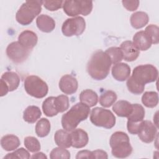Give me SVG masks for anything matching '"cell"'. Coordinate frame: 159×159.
I'll return each mask as SVG.
<instances>
[{
  "mask_svg": "<svg viewBox=\"0 0 159 159\" xmlns=\"http://www.w3.org/2000/svg\"><path fill=\"white\" fill-rule=\"evenodd\" d=\"M112 63L109 56L102 50L96 51L87 64V71L96 80H102L109 73Z\"/></svg>",
  "mask_w": 159,
  "mask_h": 159,
  "instance_id": "obj_1",
  "label": "cell"
},
{
  "mask_svg": "<svg viewBox=\"0 0 159 159\" xmlns=\"http://www.w3.org/2000/svg\"><path fill=\"white\" fill-rule=\"evenodd\" d=\"M90 112L89 107L82 102H78L61 117V125L63 129L70 132L75 130L78 124L86 120Z\"/></svg>",
  "mask_w": 159,
  "mask_h": 159,
  "instance_id": "obj_2",
  "label": "cell"
},
{
  "mask_svg": "<svg viewBox=\"0 0 159 159\" xmlns=\"http://www.w3.org/2000/svg\"><path fill=\"white\" fill-rule=\"evenodd\" d=\"M109 144L112 148V154L114 157L126 158L132 152L129 137L125 132L121 131L114 132L110 138Z\"/></svg>",
  "mask_w": 159,
  "mask_h": 159,
  "instance_id": "obj_3",
  "label": "cell"
},
{
  "mask_svg": "<svg viewBox=\"0 0 159 159\" xmlns=\"http://www.w3.org/2000/svg\"><path fill=\"white\" fill-rule=\"evenodd\" d=\"M43 1H26L16 14V19L22 25H29L42 11Z\"/></svg>",
  "mask_w": 159,
  "mask_h": 159,
  "instance_id": "obj_4",
  "label": "cell"
},
{
  "mask_svg": "<svg viewBox=\"0 0 159 159\" xmlns=\"http://www.w3.org/2000/svg\"><path fill=\"white\" fill-rule=\"evenodd\" d=\"M157 68L152 65H141L134 68L131 76L132 78L140 85L155 81L158 78Z\"/></svg>",
  "mask_w": 159,
  "mask_h": 159,
  "instance_id": "obj_5",
  "label": "cell"
},
{
  "mask_svg": "<svg viewBox=\"0 0 159 159\" xmlns=\"http://www.w3.org/2000/svg\"><path fill=\"white\" fill-rule=\"evenodd\" d=\"M24 88L26 93L35 98H43L48 93L47 84L40 77L30 75L24 80Z\"/></svg>",
  "mask_w": 159,
  "mask_h": 159,
  "instance_id": "obj_6",
  "label": "cell"
},
{
  "mask_svg": "<svg viewBox=\"0 0 159 159\" xmlns=\"http://www.w3.org/2000/svg\"><path fill=\"white\" fill-rule=\"evenodd\" d=\"M90 120L94 125L106 129H111L116 124V117L112 112L108 109L99 107L92 109Z\"/></svg>",
  "mask_w": 159,
  "mask_h": 159,
  "instance_id": "obj_7",
  "label": "cell"
},
{
  "mask_svg": "<svg viewBox=\"0 0 159 159\" xmlns=\"http://www.w3.org/2000/svg\"><path fill=\"white\" fill-rule=\"evenodd\" d=\"M86 29V22L80 16L68 18L63 23L61 32L65 36L72 37L81 35Z\"/></svg>",
  "mask_w": 159,
  "mask_h": 159,
  "instance_id": "obj_8",
  "label": "cell"
},
{
  "mask_svg": "<svg viewBox=\"0 0 159 159\" xmlns=\"http://www.w3.org/2000/svg\"><path fill=\"white\" fill-rule=\"evenodd\" d=\"M30 50L24 48L17 42L10 43L6 48V55L8 58L16 63L24 61L29 55Z\"/></svg>",
  "mask_w": 159,
  "mask_h": 159,
  "instance_id": "obj_9",
  "label": "cell"
},
{
  "mask_svg": "<svg viewBox=\"0 0 159 159\" xmlns=\"http://www.w3.org/2000/svg\"><path fill=\"white\" fill-rule=\"evenodd\" d=\"M138 135L143 142L151 143L157 135V127L151 121L143 120Z\"/></svg>",
  "mask_w": 159,
  "mask_h": 159,
  "instance_id": "obj_10",
  "label": "cell"
},
{
  "mask_svg": "<svg viewBox=\"0 0 159 159\" xmlns=\"http://www.w3.org/2000/svg\"><path fill=\"white\" fill-rule=\"evenodd\" d=\"M60 89L66 94H72L76 92L78 87V81L71 75H65L59 81Z\"/></svg>",
  "mask_w": 159,
  "mask_h": 159,
  "instance_id": "obj_11",
  "label": "cell"
},
{
  "mask_svg": "<svg viewBox=\"0 0 159 159\" xmlns=\"http://www.w3.org/2000/svg\"><path fill=\"white\" fill-rule=\"evenodd\" d=\"M120 48L122 52L123 59L127 61L135 60L140 54V50L130 40H126L120 44Z\"/></svg>",
  "mask_w": 159,
  "mask_h": 159,
  "instance_id": "obj_12",
  "label": "cell"
},
{
  "mask_svg": "<svg viewBox=\"0 0 159 159\" xmlns=\"http://www.w3.org/2000/svg\"><path fill=\"white\" fill-rule=\"evenodd\" d=\"M71 135V147L76 148L84 147L88 143L89 137L87 132L81 129L73 130Z\"/></svg>",
  "mask_w": 159,
  "mask_h": 159,
  "instance_id": "obj_13",
  "label": "cell"
},
{
  "mask_svg": "<svg viewBox=\"0 0 159 159\" xmlns=\"http://www.w3.org/2000/svg\"><path fill=\"white\" fill-rule=\"evenodd\" d=\"M38 41L37 35L35 32L29 30L22 32L18 37V42L27 50H32Z\"/></svg>",
  "mask_w": 159,
  "mask_h": 159,
  "instance_id": "obj_14",
  "label": "cell"
},
{
  "mask_svg": "<svg viewBox=\"0 0 159 159\" xmlns=\"http://www.w3.org/2000/svg\"><path fill=\"white\" fill-rule=\"evenodd\" d=\"M111 73L113 78L119 81H124L129 78L130 67L125 63H118L112 68Z\"/></svg>",
  "mask_w": 159,
  "mask_h": 159,
  "instance_id": "obj_15",
  "label": "cell"
},
{
  "mask_svg": "<svg viewBox=\"0 0 159 159\" xmlns=\"http://www.w3.org/2000/svg\"><path fill=\"white\" fill-rule=\"evenodd\" d=\"M133 43L139 50L145 51L151 47L152 40L143 30L137 32L133 37Z\"/></svg>",
  "mask_w": 159,
  "mask_h": 159,
  "instance_id": "obj_16",
  "label": "cell"
},
{
  "mask_svg": "<svg viewBox=\"0 0 159 159\" xmlns=\"http://www.w3.org/2000/svg\"><path fill=\"white\" fill-rule=\"evenodd\" d=\"M36 24L40 30L46 33L52 32L55 28V22L53 19L46 14L39 16L36 20Z\"/></svg>",
  "mask_w": 159,
  "mask_h": 159,
  "instance_id": "obj_17",
  "label": "cell"
},
{
  "mask_svg": "<svg viewBox=\"0 0 159 159\" xmlns=\"http://www.w3.org/2000/svg\"><path fill=\"white\" fill-rule=\"evenodd\" d=\"M64 12L68 16L77 17L81 14V0H66L63 4Z\"/></svg>",
  "mask_w": 159,
  "mask_h": 159,
  "instance_id": "obj_18",
  "label": "cell"
},
{
  "mask_svg": "<svg viewBox=\"0 0 159 159\" xmlns=\"http://www.w3.org/2000/svg\"><path fill=\"white\" fill-rule=\"evenodd\" d=\"M133 104L127 101L120 100L116 102L112 106L113 111L119 117H127L131 114Z\"/></svg>",
  "mask_w": 159,
  "mask_h": 159,
  "instance_id": "obj_19",
  "label": "cell"
},
{
  "mask_svg": "<svg viewBox=\"0 0 159 159\" xmlns=\"http://www.w3.org/2000/svg\"><path fill=\"white\" fill-rule=\"evenodd\" d=\"M149 20L148 14L142 11H137L133 13L130 18V24L132 27L139 29L146 25Z\"/></svg>",
  "mask_w": 159,
  "mask_h": 159,
  "instance_id": "obj_20",
  "label": "cell"
},
{
  "mask_svg": "<svg viewBox=\"0 0 159 159\" xmlns=\"http://www.w3.org/2000/svg\"><path fill=\"white\" fill-rule=\"evenodd\" d=\"M55 143L60 147L66 148L71 147V135L65 129H60L56 131L54 135Z\"/></svg>",
  "mask_w": 159,
  "mask_h": 159,
  "instance_id": "obj_21",
  "label": "cell"
},
{
  "mask_svg": "<svg viewBox=\"0 0 159 159\" xmlns=\"http://www.w3.org/2000/svg\"><path fill=\"white\" fill-rule=\"evenodd\" d=\"M19 139L14 135L7 134L3 136L1 139V145L6 151H12L17 149L20 145Z\"/></svg>",
  "mask_w": 159,
  "mask_h": 159,
  "instance_id": "obj_22",
  "label": "cell"
},
{
  "mask_svg": "<svg viewBox=\"0 0 159 159\" xmlns=\"http://www.w3.org/2000/svg\"><path fill=\"white\" fill-rule=\"evenodd\" d=\"M1 79L7 85L9 91L16 90L20 84V78L19 75L14 71H6L4 73Z\"/></svg>",
  "mask_w": 159,
  "mask_h": 159,
  "instance_id": "obj_23",
  "label": "cell"
},
{
  "mask_svg": "<svg viewBox=\"0 0 159 159\" xmlns=\"http://www.w3.org/2000/svg\"><path fill=\"white\" fill-rule=\"evenodd\" d=\"M80 102L90 107H93L97 104L98 96L97 93L92 89H87L81 92L80 94Z\"/></svg>",
  "mask_w": 159,
  "mask_h": 159,
  "instance_id": "obj_24",
  "label": "cell"
},
{
  "mask_svg": "<svg viewBox=\"0 0 159 159\" xmlns=\"http://www.w3.org/2000/svg\"><path fill=\"white\" fill-rule=\"evenodd\" d=\"M42 115V112L40 108L36 106H28L23 113L24 120L29 123H35Z\"/></svg>",
  "mask_w": 159,
  "mask_h": 159,
  "instance_id": "obj_25",
  "label": "cell"
},
{
  "mask_svg": "<svg viewBox=\"0 0 159 159\" xmlns=\"http://www.w3.org/2000/svg\"><path fill=\"white\" fill-rule=\"evenodd\" d=\"M133 109L131 114L127 117V122L137 123L143 120L145 117V109L143 106L139 104H132Z\"/></svg>",
  "mask_w": 159,
  "mask_h": 159,
  "instance_id": "obj_26",
  "label": "cell"
},
{
  "mask_svg": "<svg viewBox=\"0 0 159 159\" xmlns=\"http://www.w3.org/2000/svg\"><path fill=\"white\" fill-rule=\"evenodd\" d=\"M54 96H50L46 98L42 103V110L43 113L47 117H53L58 113L55 104Z\"/></svg>",
  "mask_w": 159,
  "mask_h": 159,
  "instance_id": "obj_27",
  "label": "cell"
},
{
  "mask_svg": "<svg viewBox=\"0 0 159 159\" xmlns=\"http://www.w3.org/2000/svg\"><path fill=\"white\" fill-rule=\"evenodd\" d=\"M51 129L50 122L46 118L40 119L35 125V133L39 137H44L48 135Z\"/></svg>",
  "mask_w": 159,
  "mask_h": 159,
  "instance_id": "obj_28",
  "label": "cell"
},
{
  "mask_svg": "<svg viewBox=\"0 0 159 159\" xmlns=\"http://www.w3.org/2000/svg\"><path fill=\"white\" fill-rule=\"evenodd\" d=\"M142 102L147 107L152 108L157 106L158 95L155 91H146L142 96Z\"/></svg>",
  "mask_w": 159,
  "mask_h": 159,
  "instance_id": "obj_29",
  "label": "cell"
},
{
  "mask_svg": "<svg viewBox=\"0 0 159 159\" xmlns=\"http://www.w3.org/2000/svg\"><path fill=\"white\" fill-rule=\"evenodd\" d=\"M117 99V94L113 91H106L99 97V103L104 107L111 106Z\"/></svg>",
  "mask_w": 159,
  "mask_h": 159,
  "instance_id": "obj_30",
  "label": "cell"
},
{
  "mask_svg": "<svg viewBox=\"0 0 159 159\" xmlns=\"http://www.w3.org/2000/svg\"><path fill=\"white\" fill-rule=\"evenodd\" d=\"M106 53L109 56L112 64H116L121 61L123 59L122 52L120 47H112L107 48L105 51Z\"/></svg>",
  "mask_w": 159,
  "mask_h": 159,
  "instance_id": "obj_31",
  "label": "cell"
},
{
  "mask_svg": "<svg viewBox=\"0 0 159 159\" xmlns=\"http://www.w3.org/2000/svg\"><path fill=\"white\" fill-rule=\"evenodd\" d=\"M55 104L58 113L63 112L69 107V98L66 95H59L55 98Z\"/></svg>",
  "mask_w": 159,
  "mask_h": 159,
  "instance_id": "obj_32",
  "label": "cell"
},
{
  "mask_svg": "<svg viewBox=\"0 0 159 159\" xmlns=\"http://www.w3.org/2000/svg\"><path fill=\"white\" fill-rule=\"evenodd\" d=\"M24 143L25 148L30 152L34 153L40 150V143L38 139L34 137H26L24 139Z\"/></svg>",
  "mask_w": 159,
  "mask_h": 159,
  "instance_id": "obj_33",
  "label": "cell"
},
{
  "mask_svg": "<svg viewBox=\"0 0 159 159\" xmlns=\"http://www.w3.org/2000/svg\"><path fill=\"white\" fill-rule=\"evenodd\" d=\"M70 152L60 147L54 148L50 153V158L51 159H70Z\"/></svg>",
  "mask_w": 159,
  "mask_h": 159,
  "instance_id": "obj_34",
  "label": "cell"
},
{
  "mask_svg": "<svg viewBox=\"0 0 159 159\" xmlns=\"http://www.w3.org/2000/svg\"><path fill=\"white\" fill-rule=\"evenodd\" d=\"M146 34L149 36L153 44H157L159 42V29L154 24L148 25L145 30Z\"/></svg>",
  "mask_w": 159,
  "mask_h": 159,
  "instance_id": "obj_35",
  "label": "cell"
},
{
  "mask_svg": "<svg viewBox=\"0 0 159 159\" xmlns=\"http://www.w3.org/2000/svg\"><path fill=\"white\" fill-rule=\"evenodd\" d=\"M126 84H127V87L129 91L134 94H142L144 91L145 86L140 85L139 83H137V82H135L132 78L131 76L127 79Z\"/></svg>",
  "mask_w": 159,
  "mask_h": 159,
  "instance_id": "obj_36",
  "label": "cell"
},
{
  "mask_svg": "<svg viewBox=\"0 0 159 159\" xmlns=\"http://www.w3.org/2000/svg\"><path fill=\"white\" fill-rule=\"evenodd\" d=\"M30 156L29 152L25 148L21 147L17 149L12 153H7L4 157V159H14V158H22V159H28L30 158Z\"/></svg>",
  "mask_w": 159,
  "mask_h": 159,
  "instance_id": "obj_37",
  "label": "cell"
},
{
  "mask_svg": "<svg viewBox=\"0 0 159 159\" xmlns=\"http://www.w3.org/2000/svg\"><path fill=\"white\" fill-rule=\"evenodd\" d=\"M64 1H43V5L47 10L55 11L63 7Z\"/></svg>",
  "mask_w": 159,
  "mask_h": 159,
  "instance_id": "obj_38",
  "label": "cell"
},
{
  "mask_svg": "<svg viewBox=\"0 0 159 159\" xmlns=\"http://www.w3.org/2000/svg\"><path fill=\"white\" fill-rule=\"evenodd\" d=\"M123 6L128 11H135L139 6V1L134 0V1H129V0H124L122 1Z\"/></svg>",
  "mask_w": 159,
  "mask_h": 159,
  "instance_id": "obj_39",
  "label": "cell"
},
{
  "mask_svg": "<svg viewBox=\"0 0 159 159\" xmlns=\"http://www.w3.org/2000/svg\"><path fill=\"white\" fill-rule=\"evenodd\" d=\"M76 159L80 158H93V152L89 150H81L77 153L76 156Z\"/></svg>",
  "mask_w": 159,
  "mask_h": 159,
  "instance_id": "obj_40",
  "label": "cell"
},
{
  "mask_svg": "<svg viewBox=\"0 0 159 159\" xmlns=\"http://www.w3.org/2000/svg\"><path fill=\"white\" fill-rule=\"evenodd\" d=\"M93 158H104L107 159L108 158L107 153L102 150H96L92 151Z\"/></svg>",
  "mask_w": 159,
  "mask_h": 159,
  "instance_id": "obj_41",
  "label": "cell"
},
{
  "mask_svg": "<svg viewBox=\"0 0 159 159\" xmlns=\"http://www.w3.org/2000/svg\"><path fill=\"white\" fill-rule=\"evenodd\" d=\"M0 96H4L6 94H7V93L9 91V88L7 86V85L6 84V83L2 80H0Z\"/></svg>",
  "mask_w": 159,
  "mask_h": 159,
  "instance_id": "obj_42",
  "label": "cell"
},
{
  "mask_svg": "<svg viewBox=\"0 0 159 159\" xmlns=\"http://www.w3.org/2000/svg\"><path fill=\"white\" fill-rule=\"evenodd\" d=\"M32 158L34 159V158H42V159H46L47 158V157L42 152H38V153H36L35 154H34L32 157H31Z\"/></svg>",
  "mask_w": 159,
  "mask_h": 159,
  "instance_id": "obj_43",
  "label": "cell"
}]
</instances>
